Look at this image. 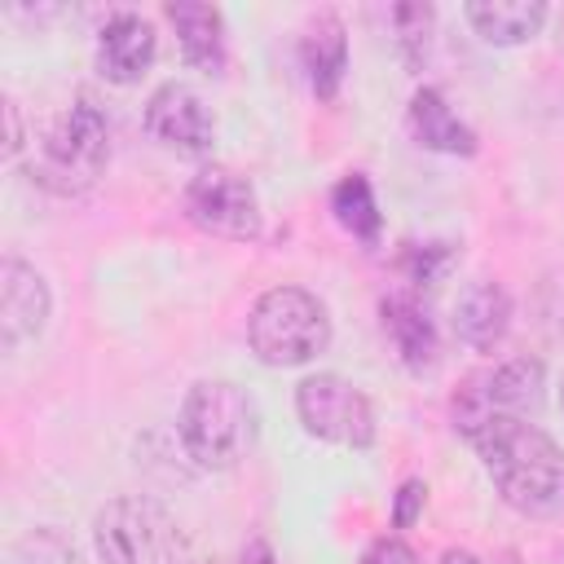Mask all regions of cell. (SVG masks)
Here are the masks:
<instances>
[{
  "mask_svg": "<svg viewBox=\"0 0 564 564\" xmlns=\"http://www.w3.org/2000/svg\"><path fill=\"white\" fill-rule=\"evenodd\" d=\"M357 564H423V560H419V551H414L405 538L388 533V538H375V542L361 551Z\"/></svg>",
  "mask_w": 564,
  "mask_h": 564,
  "instance_id": "22",
  "label": "cell"
},
{
  "mask_svg": "<svg viewBox=\"0 0 564 564\" xmlns=\"http://www.w3.org/2000/svg\"><path fill=\"white\" fill-rule=\"evenodd\" d=\"M423 502H427V485L423 480H405L397 489V507H392V529H410L419 516H423Z\"/></svg>",
  "mask_w": 564,
  "mask_h": 564,
  "instance_id": "23",
  "label": "cell"
},
{
  "mask_svg": "<svg viewBox=\"0 0 564 564\" xmlns=\"http://www.w3.org/2000/svg\"><path fill=\"white\" fill-rule=\"evenodd\" d=\"M159 53L154 26L141 13H115L97 35V70L110 84H137Z\"/></svg>",
  "mask_w": 564,
  "mask_h": 564,
  "instance_id": "11",
  "label": "cell"
},
{
  "mask_svg": "<svg viewBox=\"0 0 564 564\" xmlns=\"http://www.w3.org/2000/svg\"><path fill=\"white\" fill-rule=\"evenodd\" d=\"M392 22H397V40H401V53L410 66H419L427 57V31H432V9L427 4H397L392 9Z\"/></svg>",
  "mask_w": 564,
  "mask_h": 564,
  "instance_id": "19",
  "label": "cell"
},
{
  "mask_svg": "<svg viewBox=\"0 0 564 564\" xmlns=\"http://www.w3.org/2000/svg\"><path fill=\"white\" fill-rule=\"evenodd\" d=\"M247 344L264 366H304L330 344L326 304L304 286H273L251 304Z\"/></svg>",
  "mask_w": 564,
  "mask_h": 564,
  "instance_id": "5",
  "label": "cell"
},
{
  "mask_svg": "<svg viewBox=\"0 0 564 564\" xmlns=\"http://www.w3.org/2000/svg\"><path fill=\"white\" fill-rule=\"evenodd\" d=\"M145 132L172 150H185V154H203L212 150V137H216V123L203 106V97L189 88V84H159L145 101Z\"/></svg>",
  "mask_w": 564,
  "mask_h": 564,
  "instance_id": "9",
  "label": "cell"
},
{
  "mask_svg": "<svg viewBox=\"0 0 564 564\" xmlns=\"http://www.w3.org/2000/svg\"><path fill=\"white\" fill-rule=\"evenodd\" d=\"M300 66L308 75V88L322 101H335L344 70H348V35L335 13H322L308 22V31L300 35Z\"/></svg>",
  "mask_w": 564,
  "mask_h": 564,
  "instance_id": "13",
  "label": "cell"
},
{
  "mask_svg": "<svg viewBox=\"0 0 564 564\" xmlns=\"http://www.w3.org/2000/svg\"><path fill=\"white\" fill-rule=\"evenodd\" d=\"M463 13L476 26V35L485 44H498V48L524 44L546 26V4L542 0H471Z\"/></svg>",
  "mask_w": 564,
  "mask_h": 564,
  "instance_id": "15",
  "label": "cell"
},
{
  "mask_svg": "<svg viewBox=\"0 0 564 564\" xmlns=\"http://www.w3.org/2000/svg\"><path fill=\"white\" fill-rule=\"evenodd\" d=\"M494 489L529 520L564 516V449L524 414H498L471 436Z\"/></svg>",
  "mask_w": 564,
  "mask_h": 564,
  "instance_id": "1",
  "label": "cell"
},
{
  "mask_svg": "<svg viewBox=\"0 0 564 564\" xmlns=\"http://www.w3.org/2000/svg\"><path fill=\"white\" fill-rule=\"evenodd\" d=\"M542 401V366L533 357H511L489 370H476L454 392V427L471 441L498 414H524Z\"/></svg>",
  "mask_w": 564,
  "mask_h": 564,
  "instance_id": "7",
  "label": "cell"
},
{
  "mask_svg": "<svg viewBox=\"0 0 564 564\" xmlns=\"http://www.w3.org/2000/svg\"><path fill=\"white\" fill-rule=\"evenodd\" d=\"M383 330H388L397 357L414 375H423V370L436 366V326L427 322V313L410 295H388L383 300Z\"/></svg>",
  "mask_w": 564,
  "mask_h": 564,
  "instance_id": "17",
  "label": "cell"
},
{
  "mask_svg": "<svg viewBox=\"0 0 564 564\" xmlns=\"http://www.w3.org/2000/svg\"><path fill=\"white\" fill-rule=\"evenodd\" d=\"M330 212H335V220L352 238H361V242H375L379 238V203H375V189H370V181L361 172H352V176H344L335 185Z\"/></svg>",
  "mask_w": 564,
  "mask_h": 564,
  "instance_id": "18",
  "label": "cell"
},
{
  "mask_svg": "<svg viewBox=\"0 0 564 564\" xmlns=\"http://www.w3.org/2000/svg\"><path fill=\"white\" fill-rule=\"evenodd\" d=\"M93 546L101 564H194L185 529L141 494L115 498L93 520Z\"/></svg>",
  "mask_w": 564,
  "mask_h": 564,
  "instance_id": "4",
  "label": "cell"
},
{
  "mask_svg": "<svg viewBox=\"0 0 564 564\" xmlns=\"http://www.w3.org/2000/svg\"><path fill=\"white\" fill-rule=\"evenodd\" d=\"M441 564H480V555H471V551H445Z\"/></svg>",
  "mask_w": 564,
  "mask_h": 564,
  "instance_id": "25",
  "label": "cell"
},
{
  "mask_svg": "<svg viewBox=\"0 0 564 564\" xmlns=\"http://www.w3.org/2000/svg\"><path fill=\"white\" fill-rule=\"evenodd\" d=\"M560 53H564V18H560Z\"/></svg>",
  "mask_w": 564,
  "mask_h": 564,
  "instance_id": "26",
  "label": "cell"
},
{
  "mask_svg": "<svg viewBox=\"0 0 564 564\" xmlns=\"http://www.w3.org/2000/svg\"><path fill=\"white\" fill-rule=\"evenodd\" d=\"M110 159V128H106V115L79 97L75 106H66L35 141V154H31V181L48 194H62V198H75L84 189L97 185L101 167Z\"/></svg>",
  "mask_w": 564,
  "mask_h": 564,
  "instance_id": "3",
  "label": "cell"
},
{
  "mask_svg": "<svg viewBox=\"0 0 564 564\" xmlns=\"http://www.w3.org/2000/svg\"><path fill=\"white\" fill-rule=\"evenodd\" d=\"M167 22L176 26V44L181 57L198 70H220L225 66V18L212 4H194V0H176L167 4Z\"/></svg>",
  "mask_w": 564,
  "mask_h": 564,
  "instance_id": "14",
  "label": "cell"
},
{
  "mask_svg": "<svg viewBox=\"0 0 564 564\" xmlns=\"http://www.w3.org/2000/svg\"><path fill=\"white\" fill-rule=\"evenodd\" d=\"M185 454L207 471H229L247 458L256 441V405L251 397L229 379H198L176 419Z\"/></svg>",
  "mask_w": 564,
  "mask_h": 564,
  "instance_id": "2",
  "label": "cell"
},
{
  "mask_svg": "<svg viewBox=\"0 0 564 564\" xmlns=\"http://www.w3.org/2000/svg\"><path fill=\"white\" fill-rule=\"evenodd\" d=\"M449 264V247L445 242H427V247H410L405 251V269L414 282H432L436 273H445Z\"/></svg>",
  "mask_w": 564,
  "mask_h": 564,
  "instance_id": "21",
  "label": "cell"
},
{
  "mask_svg": "<svg viewBox=\"0 0 564 564\" xmlns=\"http://www.w3.org/2000/svg\"><path fill=\"white\" fill-rule=\"evenodd\" d=\"M560 410H564V383H560Z\"/></svg>",
  "mask_w": 564,
  "mask_h": 564,
  "instance_id": "27",
  "label": "cell"
},
{
  "mask_svg": "<svg viewBox=\"0 0 564 564\" xmlns=\"http://www.w3.org/2000/svg\"><path fill=\"white\" fill-rule=\"evenodd\" d=\"M185 216L212 238L247 242L260 234V198L251 181L220 163L194 172V181L185 185Z\"/></svg>",
  "mask_w": 564,
  "mask_h": 564,
  "instance_id": "8",
  "label": "cell"
},
{
  "mask_svg": "<svg viewBox=\"0 0 564 564\" xmlns=\"http://www.w3.org/2000/svg\"><path fill=\"white\" fill-rule=\"evenodd\" d=\"M242 564H278V560H273L269 542H251V546L242 551Z\"/></svg>",
  "mask_w": 564,
  "mask_h": 564,
  "instance_id": "24",
  "label": "cell"
},
{
  "mask_svg": "<svg viewBox=\"0 0 564 564\" xmlns=\"http://www.w3.org/2000/svg\"><path fill=\"white\" fill-rule=\"evenodd\" d=\"M13 564H79L75 546L53 533V529H35L18 551H13Z\"/></svg>",
  "mask_w": 564,
  "mask_h": 564,
  "instance_id": "20",
  "label": "cell"
},
{
  "mask_svg": "<svg viewBox=\"0 0 564 564\" xmlns=\"http://www.w3.org/2000/svg\"><path fill=\"white\" fill-rule=\"evenodd\" d=\"M507 326H511V295L498 282L476 278V282H467L458 291V300H454V335L467 348L489 352L494 344H502Z\"/></svg>",
  "mask_w": 564,
  "mask_h": 564,
  "instance_id": "12",
  "label": "cell"
},
{
  "mask_svg": "<svg viewBox=\"0 0 564 564\" xmlns=\"http://www.w3.org/2000/svg\"><path fill=\"white\" fill-rule=\"evenodd\" d=\"M295 414L308 436L344 445V449H366L375 441V405L370 397L344 379V375H308L295 383Z\"/></svg>",
  "mask_w": 564,
  "mask_h": 564,
  "instance_id": "6",
  "label": "cell"
},
{
  "mask_svg": "<svg viewBox=\"0 0 564 564\" xmlns=\"http://www.w3.org/2000/svg\"><path fill=\"white\" fill-rule=\"evenodd\" d=\"M410 132L419 145L441 150V154H476V132L449 110L441 88H419L410 97Z\"/></svg>",
  "mask_w": 564,
  "mask_h": 564,
  "instance_id": "16",
  "label": "cell"
},
{
  "mask_svg": "<svg viewBox=\"0 0 564 564\" xmlns=\"http://www.w3.org/2000/svg\"><path fill=\"white\" fill-rule=\"evenodd\" d=\"M48 322V286L44 278L22 264L18 256H9L0 264V339L13 352L18 344L35 339Z\"/></svg>",
  "mask_w": 564,
  "mask_h": 564,
  "instance_id": "10",
  "label": "cell"
}]
</instances>
